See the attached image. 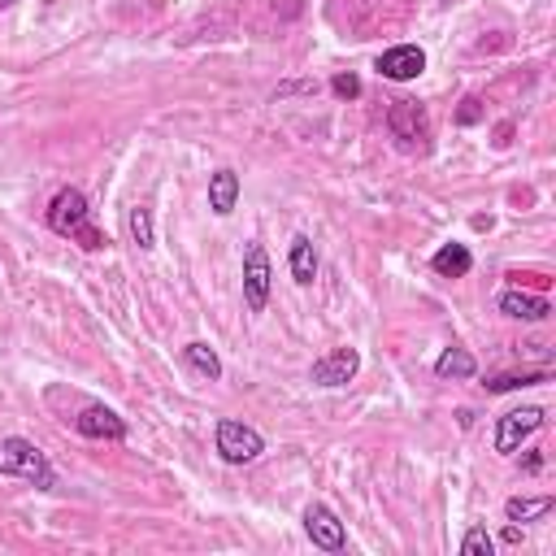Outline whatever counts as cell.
Segmentation results:
<instances>
[{
	"instance_id": "6da1fadb",
	"label": "cell",
	"mask_w": 556,
	"mask_h": 556,
	"mask_svg": "<svg viewBox=\"0 0 556 556\" xmlns=\"http://www.w3.org/2000/svg\"><path fill=\"white\" fill-rule=\"evenodd\" d=\"M48 226H53L57 235L74 239V244L87 248V252H96V248L109 244V239L96 231L92 209H87V196L79 192V187H61V192L53 196V205H48Z\"/></svg>"
},
{
	"instance_id": "7a4b0ae2",
	"label": "cell",
	"mask_w": 556,
	"mask_h": 556,
	"mask_svg": "<svg viewBox=\"0 0 556 556\" xmlns=\"http://www.w3.org/2000/svg\"><path fill=\"white\" fill-rule=\"evenodd\" d=\"M0 474L27 478V483H35L40 491L57 487V474H53V465H48V457L31 439H18V435H0Z\"/></svg>"
},
{
	"instance_id": "3957f363",
	"label": "cell",
	"mask_w": 556,
	"mask_h": 556,
	"mask_svg": "<svg viewBox=\"0 0 556 556\" xmlns=\"http://www.w3.org/2000/svg\"><path fill=\"white\" fill-rule=\"evenodd\" d=\"M387 131L396 135L404 153H426V144H431V118L417 100H396L387 109Z\"/></svg>"
},
{
	"instance_id": "277c9868",
	"label": "cell",
	"mask_w": 556,
	"mask_h": 556,
	"mask_svg": "<svg viewBox=\"0 0 556 556\" xmlns=\"http://www.w3.org/2000/svg\"><path fill=\"white\" fill-rule=\"evenodd\" d=\"M218 452L226 465H252L265 452L261 431H252L248 422H235V417H222L218 422Z\"/></svg>"
},
{
	"instance_id": "5b68a950",
	"label": "cell",
	"mask_w": 556,
	"mask_h": 556,
	"mask_svg": "<svg viewBox=\"0 0 556 556\" xmlns=\"http://www.w3.org/2000/svg\"><path fill=\"white\" fill-rule=\"evenodd\" d=\"M270 287H274L270 257H265L261 244H248L244 248V305H248V313H265V305H270Z\"/></svg>"
},
{
	"instance_id": "8992f818",
	"label": "cell",
	"mask_w": 556,
	"mask_h": 556,
	"mask_svg": "<svg viewBox=\"0 0 556 556\" xmlns=\"http://www.w3.org/2000/svg\"><path fill=\"white\" fill-rule=\"evenodd\" d=\"M543 426V409L539 404H526V409H509L496 422V452H504V457H509V452H517L526 444L530 435H535Z\"/></svg>"
},
{
	"instance_id": "52a82bcc",
	"label": "cell",
	"mask_w": 556,
	"mask_h": 556,
	"mask_svg": "<svg viewBox=\"0 0 556 556\" xmlns=\"http://www.w3.org/2000/svg\"><path fill=\"white\" fill-rule=\"evenodd\" d=\"M357 370H361V352L357 348H335V352H326L322 361H313L309 378L318 387H348L352 378H357Z\"/></svg>"
},
{
	"instance_id": "ba28073f",
	"label": "cell",
	"mask_w": 556,
	"mask_h": 556,
	"mask_svg": "<svg viewBox=\"0 0 556 556\" xmlns=\"http://www.w3.org/2000/svg\"><path fill=\"white\" fill-rule=\"evenodd\" d=\"M305 535L313 539V548H322V552H344V522L326 509V504H309L305 509Z\"/></svg>"
},
{
	"instance_id": "9c48e42d",
	"label": "cell",
	"mask_w": 556,
	"mask_h": 556,
	"mask_svg": "<svg viewBox=\"0 0 556 556\" xmlns=\"http://www.w3.org/2000/svg\"><path fill=\"white\" fill-rule=\"evenodd\" d=\"M74 431H79L83 439H109V444H122L126 422L109 409V404H87V409L74 417Z\"/></svg>"
},
{
	"instance_id": "30bf717a",
	"label": "cell",
	"mask_w": 556,
	"mask_h": 556,
	"mask_svg": "<svg viewBox=\"0 0 556 556\" xmlns=\"http://www.w3.org/2000/svg\"><path fill=\"white\" fill-rule=\"evenodd\" d=\"M426 70V53L417 44H400V48H387L383 57H378V74L391 83H409L417 74Z\"/></svg>"
},
{
	"instance_id": "8fae6325",
	"label": "cell",
	"mask_w": 556,
	"mask_h": 556,
	"mask_svg": "<svg viewBox=\"0 0 556 556\" xmlns=\"http://www.w3.org/2000/svg\"><path fill=\"white\" fill-rule=\"evenodd\" d=\"M500 313L504 318H517V322H543L552 313V305L543 296H530V292H504Z\"/></svg>"
},
{
	"instance_id": "7c38bea8",
	"label": "cell",
	"mask_w": 556,
	"mask_h": 556,
	"mask_svg": "<svg viewBox=\"0 0 556 556\" xmlns=\"http://www.w3.org/2000/svg\"><path fill=\"white\" fill-rule=\"evenodd\" d=\"M235 200H239V174L235 170H213L209 174V209L218 213V218H231Z\"/></svg>"
},
{
	"instance_id": "4fadbf2b",
	"label": "cell",
	"mask_w": 556,
	"mask_h": 556,
	"mask_svg": "<svg viewBox=\"0 0 556 556\" xmlns=\"http://www.w3.org/2000/svg\"><path fill=\"white\" fill-rule=\"evenodd\" d=\"M287 265H292V278L300 287H309L313 278H318V252H313V239L309 235H296L292 239V257H287Z\"/></svg>"
},
{
	"instance_id": "5bb4252c",
	"label": "cell",
	"mask_w": 556,
	"mask_h": 556,
	"mask_svg": "<svg viewBox=\"0 0 556 556\" xmlns=\"http://www.w3.org/2000/svg\"><path fill=\"white\" fill-rule=\"evenodd\" d=\"M431 265H435V274H444V278H465V274H470V265H474V257H470V248H465V244H444L431 257Z\"/></svg>"
},
{
	"instance_id": "9a60e30c",
	"label": "cell",
	"mask_w": 556,
	"mask_h": 556,
	"mask_svg": "<svg viewBox=\"0 0 556 556\" xmlns=\"http://www.w3.org/2000/svg\"><path fill=\"white\" fill-rule=\"evenodd\" d=\"M435 374H439V378H474V374H478V361H474L465 348H457V344H452V348H444V352H439V361H435Z\"/></svg>"
},
{
	"instance_id": "2e32d148",
	"label": "cell",
	"mask_w": 556,
	"mask_h": 556,
	"mask_svg": "<svg viewBox=\"0 0 556 556\" xmlns=\"http://www.w3.org/2000/svg\"><path fill=\"white\" fill-rule=\"evenodd\" d=\"M552 496H535V500H522V496H517V500H509V504H504V517H509V522H535V517H548L552 513Z\"/></svg>"
},
{
	"instance_id": "e0dca14e",
	"label": "cell",
	"mask_w": 556,
	"mask_h": 556,
	"mask_svg": "<svg viewBox=\"0 0 556 556\" xmlns=\"http://www.w3.org/2000/svg\"><path fill=\"white\" fill-rule=\"evenodd\" d=\"M187 361H192V370L196 374H205L209 383H218L222 378V361H218V352H213L205 339H196V344H187Z\"/></svg>"
},
{
	"instance_id": "ac0fdd59",
	"label": "cell",
	"mask_w": 556,
	"mask_h": 556,
	"mask_svg": "<svg viewBox=\"0 0 556 556\" xmlns=\"http://www.w3.org/2000/svg\"><path fill=\"white\" fill-rule=\"evenodd\" d=\"M548 370H535V374H496V378H487V391L491 396H504V391H517V387H535V383H548Z\"/></svg>"
},
{
	"instance_id": "d6986e66",
	"label": "cell",
	"mask_w": 556,
	"mask_h": 556,
	"mask_svg": "<svg viewBox=\"0 0 556 556\" xmlns=\"http://www.w3.org/2000/svg\"><path fill=\"white\" fill-rule=\"evenodd\" d=\"M126 222H131V239H135V244L139 248H157V231H153V209H148V205H135L131 209V218H126Z\"/></svg>"
},
{
	"instance_id": "ffe728a7",
	"label": "cell",
	"mask_w": 556,
	"mask_h": 556,
	"mask_svg": "<svg viewBox=\"0 0 556 556\" xmlns=\"http://www.w3.org/2000/svg\"><path fill=\"white\" fill-rule=\"evenodd\" d=\"M491 552H496V539L487 535V526L465 530V539H461V556H491Z\"/></svg>"
},
{
	"instance_id": "44dd1931",
	"label": "cell",
	"mask_w": 556,
	"mask_h": 556,
	"mask_svg": "<svg viewBox=\"0 0 556 556\" xmlns=\"http://www.w3.org/2000/svg\"><path fill=\"white\" fill-rule=\"evenodd\" d=\"M331 92L339 96V100H357L361 96V79H357V74H335V79H331Z\"/></svg>"
},
{
	"instance_id": "7402d4cb",
	"label": "cell",
	"mask_w": 556,
	"mask_h": 556,
	"mask_svg": "<svg viewBox=\"0 0 556 556\" xmlns=\"http://www.w3.org/2000/svg\"><path fill=\"white\" fill-rule=\"evenodd\" d=\"M457 122H461V126L483 122V100H478V96H465V100H461V109H457Z\"/></svg>"
},
{
	"instance_id": "603a6c76",
	"label": "cell",
	"mask_w": 556,
	"mask_h": 556,
	"mask_svg": "<svg viewBox=\"0 0 556 556\" xmlns=\"http://www.w3.org/2000/svg\"><path fill=\"white\" fill-rule=\"evenodd\" d=\"M504 543H522V530H517V522L504 526Z\"/></svg>"
},
{
	"instance_id": "cb8c5ba5",
	"label": "cell",
	"mask_w": 556,
	"mask_h": 556,
	"mask_svg": "<svg viewBox=\"0 0 556 556\" xmlns=\"http://www.w3.org/2000/svg\"><path fill=\"white\" fill-rule=\"evenodd\" d=\"M9 5H14V0H0V9H9Z\"/></svg>"
}]
</instances>
